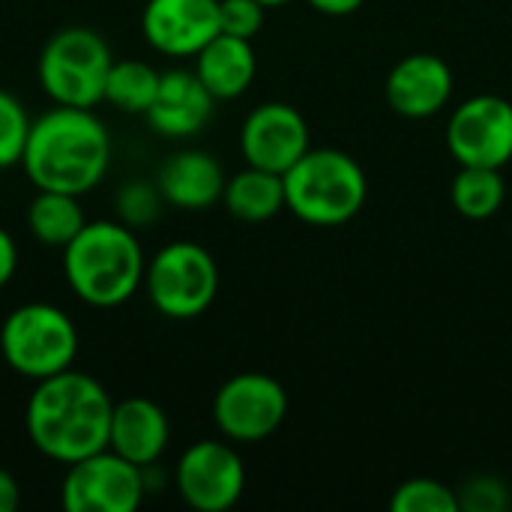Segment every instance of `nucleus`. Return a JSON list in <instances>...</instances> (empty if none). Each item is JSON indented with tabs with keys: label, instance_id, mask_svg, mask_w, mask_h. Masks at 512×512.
I'll return each mask as SVG.
<instances>
[{
	"label": "nucleus",
	"instance_id": "7ed1b4c3",
	"mask_svg": "<svg viewBox=\"0 0 512 512\" xmlns=\"http://www.w3.org/2000/svg\"><path fill=\"white\" fill-rule=\"evenodd\" d=\"M147 255L138 234L120 219L87 222L63 246V276L69 291L93 309H117L144 288Z\"/></svg>",
	"mask_w": 512,
	"mask_h": 512
},
{
	"label": "nucleus",
	"instance_id": "9d476101",
	"mask_svg": "<svg viewBox=\"0 0 512 512\" xmlns=\"http://www.w3.org/2000/svg\"><path fill=\"white\" fill-rule=\"evenodd\" d=\"M447 147L459 165L504 168L512 159V102L480 93L453 108L447 120Z\"/></svg>",
	"mask_w": 512,
	"mask_h": 512
},
{
	"label": "nucleus",
	"instance_id": "423d86ee",
	"mask_svg": "<svg viewBox=\"0 0 512 512\" xmlns=\"http://www.w3.org/2000/svg\"><path fill=\"white\" fill-rule=\"evenodd\" d=\"M0 354L21 378H51L75 366L78 327L54 303H21L0 324Z\"/></svg>",
	"mask_w": 512,
	"mask_h": 512
},
{
	"label": "nucleus",
	"instance_id": "a878e982",
	"mask_svg": "<svg viewBox=\"0 0 512 512\" xmlns=\"http://www.w3.org/2000/svg\"><path fill=\"white\" fill-rule=\"evenodd\" d=\"M456 495H459V510L465 512H504L512 504L507 483L489 474L471 477L462 489H456Z\"/></svg>",
	"mask_w": 512,
	"mask_h": 512
},
{
	"label": "nucleus",
	"instance_id": "9b49d317",
	"mask_svg": "<svg viewBox=\"0 0 512 512\" xmlns=\"http://www.w3.org/2000/svg\"><path fill=\"white\" fill-rule=\"evenodd\" d=\"M174 486L186 507L198 512H225L243 498L246 468L228 441H195L177 459Z\"/></svg>",
	"mask_w": 512,
	"mask_h": 512
},
{
	"label": "nucleus",
	"instance_id": "393cba45",
	"mask_svg": "<svg viewBox=\"0 0 512 512\" xmlns=\"http://www.w3.org/2000/svg\"><path fill=\"white\" fill-rule=\"evenodd\" d=\"M30 123L33 120H30L27 108L9 90H0V171L21 165Z\"/></svg>",
	"mask_w": 512,
	"mask_h": 512
},
{
	"label": "nucleus",
	"instance_id": "5701e85b",
	"mask_svg": "<svg viewBox=\"0 0 512 512\" xmlns=\"http://www.w3.org/2000/svg\"><path fill=\"white\" fill-rule=\"evenodd\" d=\"M393 512H459V495L441 480L432 477H414L405 480L393 498H390Z\"/></svg>",
	"mask_w": 512,
	"mask_h": 512
},
{
	"label": "nucleus",
	"instance_id": "1a4fd4ad",
	"mask_svg": "<svg viewBox=\"0 0 512 512\" xmlns=\"http://www.w3.org/2000/svg\"><path fill=\"white\" fill-rule=\"evenodd\" d=\"M288 417L285 387L264 372H240L213 396V423L234 444L267 441Z\"/></svg>",
	"mask_w": 512,
	"mask_h": 512
},
{
	"label": "nucleus",
	"instance_id": "7c9ffc66",
	"mask_svg": "<svg viewBox=\"0 0 512 512\" xmlns=\"http://www.w3.org/2000/svg\"><path fill=\"white\" fill-rule=\"evenodd\" d=\"M258 3H264V6L270 9V6H285V3H291V0H258Z\"/></svg>",
	"mask_w": 512,
	"mask_h": 512
},
{
	"label": "nucleus",
	"instance_id": "aec40b11",
	"mask_svg": "<svg viewBox=\"0 0 512 512\" xmlns=\"http://www.w3.org/2000/svg\"><path fill=\"white\" fill-rule=\"evenodd\" d=\"M84 225H87V216H84L78 195L36 189V195L27 207V228L36 243L63 249L69 240H75V234Z\"/></svg>",
	"mask_w": 512,
	"mask_h": 512
},
{
	"label": "nucleus",
	"instance_id": "bb28decb",
	"mask_svg": "<svg viewBox=\"0 0 512 512\" xmlns=\"http://www.w3.org/2000/svg\"><path fill=\"white\" fill-rule=\"evenodd\" d=\"M267 6L258 0H219V33L255 39L264 27Z\"/></svg>",
	"mask_w": 512,
	"mask_h": 512
},
{
	"label": "nucleus",
	"instance_id": "ddd939ff",
	"mask_svg": "<svg viewBox=\"0 0 512 512\" xmlns=\"http://www.w3.org/2000/svg\"><path fill=\"white\" fill-rule=\"evenodd\" d=\"M141 33L165 57H195L219 33V0H147Z\"/></svg>",
	"mask_w": 512,
	"mask_h": 512
},
{
	"label": "nucleus",
	"instance_id": "cd10ccee",
	"mask_svg": "<svg viewBox=\"0 0 512 512\" xmlns=\"http://www.w3.org/2000/svg\"><path fill=\"white\" fill-rule=\"evenodd\" d=\"M18 270V246L12 240V234L0 225V288H6L12 282Z\"/></svg>",
	"mask_w": 512,
	"mask_h": 512
},
{
	"label": "nucleus",
	"instance_id": "f3484780",
	"mask_svg": "<svg viewBox=\"0 0 512 512\" xmlns=\"http://www.w3.org/2000/svg\"><path fill=\"white\" fill-rule=\"evenodd\" d=\"M225 171L219 159L207 150H177L159 168L156 186L165 204L177 210H207L222 201Z\"/></svg>",
	"mask_w": 512,
	"mask_h": 512
},
{
	"label": "nucleus",
	"instance_id": "412c9836",
	"mask_svg": "<svg viewBox=\"0 0 512 512\" xmlns=\"http://www.w3.org/2000/svg\"><path fill=\"white\" fill-rule=\"evenodd\" d=\"M450 201L465 219H489L507 201V183L501 168H471L459 165V174L450 186Z\"/></svg>",
	"mask_w": 512,
	"mask_h": 512
},
{
	"label": "nucleus",
	"instance_id": "f8f14e48",
	"mask_svg": "<svg viewBox=\"0 0 512 512\" xmlns=\"http://www.w3.org/2000/svg\"><path fill=\"white\" fill-rule=\"evenodd\" d=\"M309 147L306 117L288 102H261L240 126V153L246 165L273 174H285Z\"/></svg>",
	"mask_w": 512,
	"mask_h": 512
},
{
	"label": "nucleus",
	"instance_id": "4468645a",
	"mask_svg": "<svg viewBox=\"0 0 512 512\" xmlns=\"http://www.w3.org/2000/svg\"><path fill=\"white\" fill-rule=\"evenodd\" d=\"M384 93L387 105L402 117H435L453 96V69L438 54H408L390 69Z\"/></svg>",
	"mask_w": 512,
	"mask_h": 512
},
{
	"label": "nucleus",
	"instance_id": "c756f323",
	"mask_svg": "<svg viewBox=\"0 0 512 512\" xmlns=\"http://www.w3.org/2000/svg\"><path fill=\"white\" fill-rule=\"evenodd\" d=\"M21 504V489L15 483V477L9 471L0 468V512H12L18 510Z\"/></svg>",
	"mask_w": 512,
	"mask_h": 512
},
{
	"label": "nucleus",
	"instance_id": "6ab92c4d",
	"mask_svg": "<svg viewBox=\"0 0 512 512\" xmlns=\"http://www.w3.org/2000/svg\"><path fill=\"white\" fill-rule=\"evenodd\" d=\"M222 204L234 219H240L246 225L267 222L285 210V180H282V174L246 165L243 171L228 177Z\"/></svg>",
	"mask_w": 512,
	"mask_h": 512
},
{
	"label": "nucleus",
	"instance_id": "20e7f679",
	"mask_svg": "<svg viewBox=\"0 0 512 512\" xmlns=\"http://www.w3.org/2000/svg\"><path fill=\"white\" fill-rule=\"evenodd\" d=\"M285 210L315 228L351 222L369 195L363 165L336 147H309L285 174Z\"/></svg>",
	"mask_w": 512,
	"mask_h": 512
},
{
	"label": "nucleus",
	"instance_id": "0eeeda50",
	"mask_svg": "<svg viewBox=\"0 0 512 512\" xmlns=\"http://www.w3.org/2000/svg\"><path fill=\"white\" fill-rule=\"evenodd\" d=\"M144 291L159 315L171 321L198 318L219 294L216 258L201 243L174 240L147 261Z\"/></svg>",
	"mask_w": 512,
	"mask_h": 512
},
{
	"label": "nucleus",
	"instance_id": "f03ea898",
	"mask_svg": "<svg viewBox=\"0 0 512 512\" xmlns=\"http://www.w3.org/2000/svg\"><path fill=\"white\" fill-rule=\"evenodd\" d=\"M21 168L36 189L81 198L111 168V135L93 108L54 105L30 123Z\"/></svg>",
	"mask_w": 512,
	"mask_h": 512
},
{
	"label": "nucleus",
	"instance_id": "b1692460",
	"mask_svg": "<svg viewBox=\"0 0 512 512\" xmlns=\"http://www.w3.org/2000/svg\"><path fill=\"white\" fill-rule=\"evenodd\" d=\"M162 207H165V198L159 192L156 183H147V180H129L117 189V198H114V213L123 225H129L132 231H141V228H150L159 216H162Z\"/></svg>",
	"mask_w": 512,
	"mask_h": 512
},
{
	"label": "nucleus",
	"instance_id": "f257e3e1",
	"mask_svg": "<svg viewBox=\"0 0 512 512\" xmlns=\"http://www.w3.org/2000/svg\"><path fill=\"white\" fill-rule=\"evenodd\" d=\"M111 411L114 402L93 375L66 369L36 381L24 408V429L36 453L72 465L108 447Z\"/></svg>",
	"mask_w": 512,
	"mask_h": 512
},
{
	"label": "nucleus",
	"instance_id": "4be33fe9",
	"mask_svg": "<svg viewBox=\"0 0 512 512\" xmlns=\"http://www.w3.org/2000/svg\"><path fill=\"white\" fill-rule=\"evenodd\" d=\"M162 72H156L144 60H114L108 81H105V99L123 114H147V108L156 99Z\"/></svg>",
	"mask_w": 512,
	"mask_h": 512
},
{
	"label": "nucleus",
	"instance_id": "2eb2a0df",
	"mask_svg": "<svg viewBox=\"0 0 512 512\" xmlns=\"http://www.w3.org/2000/svg\"><path fill=\"white\" fill-rule=\"evenodd\" d=\"M213 93L201 84L195 69H168L159 78L153 105L147 108V123L162 138H192L213 117Z\"/></svg>",
	"mask_w": 512,
	"mask_h": 512
},
{
	"label": "nucleus",
	"instance_id": "dca6fc26",
	"mask_svg": "<svg viewBox=\"0 0 512 512\" xmlns=\"http://www.w3.org/2000/svg\"><path fill=\"white\" fill-rule=\"evenodd\" d=\"M171 441V423L168 414L153 399H123L111 411V429H108V450L129 459L138 468L156 465Z\"/></svg>",
	"mask_w": 512,
	"mask_h": 512
},
{
	"label": "nucleus",
	"instance_id": "6e6552de",
	"mask_svg": "<svg viewBox=\"0 0 512 512\" xmlns=\"http://www.w3.org/2000/svg\"><path fill=\"white\" fill-rule=\"evenodd\" d=\"M144 492V468L105 447L66 465L60 507L66 512H135L144 501Z\"/></svg>",
	"mask_w": 512,
	"mask_h": 512
},
{
	"label": "nucleus",
	"instance_id": "a211bd4d",
	"mask_svg": "<svg viewBox=\"0 0 512 512\" xmlns=\"http://www.w3.org/2000/svg\"><path fill=\"white\" fill-rule=\"evenodd\" d=\"M258 72V57L252 39L216 33L195 54V75L213 93V99H237L243 96Z\"/></svg>",
	"mask_w": 512,
	"mask_h": 512
},
{
	"label": "nucleus",
	"instance_id": "39448f33",
	"mask_svg": "<svg viewBox=\"0 0 512 512\" xmlns=\"http://www.w3.org/2000/svg\"><path fill=\"white\" fill-rule=\"evenodd\" d=\"M114 66V54L105 36L93 27L54 30L36 60V78L54 105L96 108L105 99V81Z\"/></svg>",
	"mask_w": 512,
	"mask_h": 512
},
{
	"label": "nucleus",
	"instance_id": "c85d7f7f",
	"mask_svg": "<svg viewBox=\"0 0 512 512\" xmlns=\"http://www.w3.org/2000/svg\"><path fill=\"white\" fill-rule=\"evenodd\" d=\"M315 12L330 15V18H342V15H354L366 0H306Z\"/></svg>",
	"mask_w": 512,
	"mask_h": 512
}]
</instances>
